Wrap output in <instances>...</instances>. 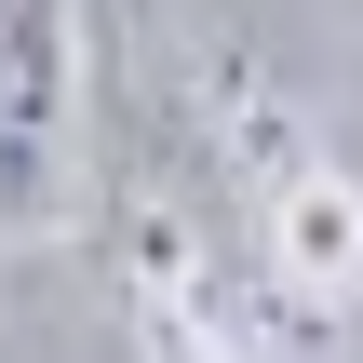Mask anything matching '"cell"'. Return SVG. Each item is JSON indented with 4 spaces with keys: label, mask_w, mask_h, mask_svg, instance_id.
<instances>
[{
    "label": "cell",
    "mask_w": 363,
    "mask_h": 363,
    "mask_svg": "<svg viewBox=\"0 0 363 363\" xmlns=\"http://www.w3.org/2000/svg\"><path fill=\"white\" fill-rule=\"evenodd\" d=\"M67 94H81L67 0H0V216H40V189L67 162Z\"/></svg>",
    "instance_id": "1"
},
{
    "label": "cell",
    "mask_w": 363,
    "mask_h": 363,
    "mask_svg": "<svg viewBox=\"0 0 363 363\" xmlns=\"http://www.w3.org/2000/svg\"><path fill=\"white\" fill-rule=\"evenodd\" d=\"M256 256H269V283L337 296V283H363V202L337 175H283V189L256 202Z\"/></svg>",
    "instance_id": "2"
}]
</instances>
